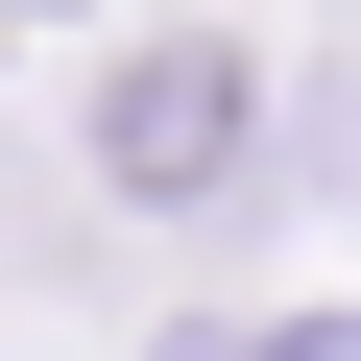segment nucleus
I'll return each mask as SVG.
<instances>
[{"label": "nucleus", "instance_id": "f257e3e1", "mask_svg": "<svg viewBox=\"0 0 361 361\" xmlns=\"http://www.w3.org/2000/svg\"><path fill=\"white\" fill-rule=\"evenodd\" d=\"M217 145H241V97H217V49H169V73L121 97V169H145V193H193Z\"/></svg>", "mask_w": 361, "mask_h": 361}]
</instances>
